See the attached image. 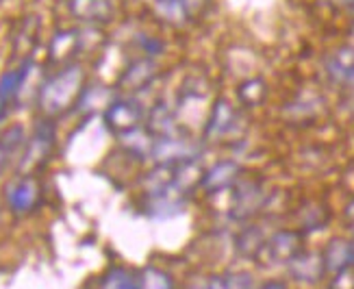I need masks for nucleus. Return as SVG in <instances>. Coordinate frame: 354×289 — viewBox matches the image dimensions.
Here are the masks:
<instances>
[{
    "label": "nucleus",
    "mask_w": 354,
    "mask_h": 289,
    "mask_svg": "<svg viewBox=\"0 0 354 289\" xmlns=\"http://www.w3.org/2000/svg\"><path fill=\"white\" fill-rule=\"evenodd\" d=\"M207 3H209V0H185V5H187V9H189V13H192V18H194L196 13L203 11Z\"/></svg>",
    "instance_id": "nucleus-24"
},
{
    "label": "nucleus",
    "mask_w": 354,
    "mask_h": 289,
    "mask_svg": "<svg viewBox=\"0 0 354 289\" xmlns=\"http://www.w3.org/2000/svg\"><path fill=\"white\" fill-rule=\"evenodd\" d=\"M87 83L85 70L79 64H66L50 79H46L37 91L39 109L46 115H61L70 111L72 106H79Z\"/></svg>",
    "instance_id": "nucleus-1"
},
{
    "label": "nucleus",
    "mask_w": 354,
    "mask_h": 289,
    "mask_svg": "<svg viewBox=\"0 0 354 289\" xmlns=\"http://www.w3.org/2000/svg\"><path fill=\"white\" fill-rule=\"evenodd\" d=\"M287 268H289V274L298 283H306V285L319 283L322 279H324V274H326L322 252H309V250H302L300 254H296L287 263Z\"/></svg>",
    "instance_id": "nucleus-12"
},
{
    "label": "nucleus",
    "mask_w": 354,
    "mask_h": 289,
    "mask_svg": "<svg viewBox=\"0 0 354 289\" xmlns=\"http://www.w3.org/2000/svg\"><path fill=\"white\" fill-rule=\"evenodd\" d=\"M261 289H287V287H285L283 283H276V281H274V283H266Z\"/></svg>",
    "instance_id": "nucleus-27"
},
{
    "label": "nucleus",
    "mask_w": 354,
    "mask_h": 289,
    "mask_svg": "<svg viewBox=\"0 0 354 289\" xmlns=\"http://www.w3.org/2000/svg\"><path fill=\"white\" fill-rule=\"evenodd\" d=\"M150 9L157 15V20L167 26H183L192 18L185 0H152Z\"/></svg>",
    "instance_id": "nucleus-17"
},
{
    "label": "nucleus",
    "mask_w": 354,
    "mask_h": 289,
    "mask_svg": "<svg viewBox=\"0 0 354 289\" xmlns=\"http://www.w3.org/2000/svg\"><path fill=\"white\" fill-rule=\"evenodd\" d=\"M326 5H333V7H352L354 9V0H324Z\"/></svg>",
    "instance_id": "nucleus-25"
},
{
    "label": "nucleus",
    "mask_w": 354,
    "mask_h": 289,
    "mask_svg": "<svg viewBox=\"0 0 354 289\" xmlns=\"http://www.w3.org/2000/svg\"><path fill=\"white\" fill-rule=\"evenodd\" d=\"M81 53V39H79V28H66L57 30L48 44V57L57 64H68V61Z\"/></svg>",
    "instance_id": "nucleus-16"
},
{
    "label": "nucleus",
    "mask_w": 354,
    "mask_h": 289,
    "mask_svg": "<svg viewBox=\"0 0 354 289\" xmlns=\"http://www.w3.org/2000/svg\"><path fill=\"white\" fill-rule=\"evenodd\" d=\"M239 178H241L239 163L233 159H222V161L213 163L211 167L205 170L200 189L207 192V194H220L226 189H233Z\"/></svg>",
    "instance_id": "nucleus-10"
},
{
    "label": "nucleus",
    "mask_w": 354,
    "mask_h": 289,
    "mask_svg": "<svg viewBox=\"0 0 354 289\" xmlns=\"http://www.w3.org/2000/svg\"><path fill=\"white\" fill-rule=\"evenodd\" d=\"M346 220H348V224L354 226V201H350V203L346 205Z\"/></svg>",
    "instance_id": "nucleus-26"
},
{
    "label": "nucleus",
    "mask_w": 354,
    "mask_h": 289,
    "mask_svg": "<svg viewBox=\"0 0 354 289\" xmlns=\"http://www.w3.org/2000/svg\"><path fill=\"white\" fill-rule=\"evenodd\" d=\"M102 118H104L106 129H109L111 133H115L120 137V135L131 133L135 129L144 127L146 111L142 109V104L137 102L133 96L127 94V96L113 98L109 104H106Z\"/></svg>",
    "instance_id": "nucleus-2"
},
{
    "label": "nucleus",
    "mask_w": 354,
    "mask_h": 289,
    "mask_svg": "<svg viewBox=\"0 0 354 289\" xmlns=\"http://www.w3.org/2000/svg\"><path fill=\"white\" fill-rule=\"evenodd\" d=\"M7 205L15 213H28L37 203H39V183L33 174H22L20 178H15L9 183V187L5 192Z\"/></svg>",
    "instance_id": "nucleus-11"
},
{
    "label": "nucleus",
    "mask_w": 354,
    "mask_h": 289,
    "mask_svg": "<svg viewBox=\"0 0 354 289\" xmlns=\"http://www.w3.org/2000/svg\"><path fill=\"white\" fill-rule=\"evenodd\" d=\"M207 289H254V285L250 274L228 272V274H220V277H213Z\"/></svg>",
    "instance_id": "nucleus-20"
},
{
    "label": "nucleus",
    "mask_w": 354,
    "mask_h": 289,
    "mask_svg": "<svg viewBox=\"0 0 354 289\" xmlns=\"http://www.w3.org/2000/svg\"><path fill=\"white\" fill-rule=\"evenodd\" d=\"M53 146H55V129L50 122H44L35 129V133L30 135V140L26 142V150H24V157H22V172L24 174H30L33 170L41 163L48 161L50 152H53Z\"/></svg>",
    "instance_id": "nucleus-5"
},
{
    "label": "nucleus",
    "mask_w": 354,
    "mask_h": 289,
    "mask_svg": "<svg viewBox=\"0 0 354 289\" xmlns=\"http://www.w3.org/2000/svg\"><path fill=\"white\" fill-rule=\"evenodd\" d=\"M140 289H176L170 274H165L159 268H146L140 277Z\"/></svg>",
    "instance_id": "nucleus-21"
},
{
    "label": "nucleus",
    "mask_w": 354,
    "mask_h": 289,
    "mask_svg": "<svg viewBox=\"0 0 354 289\" xmlns=\"http://www.w3.org/2000/svg\"><path fill=\"white\" fill-rule=\"evenodd\" d=\"M350 241H352V248H354V237H352V239H350Z\"/></svg>",
    "instance_id": "nucleus-28"
},
{
    "label": "nucleus",
    "mask_w": 354,
    "mask_h": 289,
    "mask_svg": "<svg viewBox=\"0 0 354 289\" xmlns=\"http://www.w3.org/2000/svg\"><path fill=\"white\" fill-rule=\"evenodd\" d=\"M326 74L335 83L354 85V46H342L326 57Z\"/></svg>",
    "instance_id": "nucleus-14"
},
{
    "label": "nucleus",
    "mask_w": 354,
    "mask_h": 289,
    "mask_svg": "<svg viewBox=\"0 0 354 289\" xmlns=\"http://www.w3.org/2000/svg\"><path fill=\"white\" fill-rule=\"evenodd\" d=\"M322 259H324L326 274H337L342 270L354 268V248L352 241L335 237L326 243V248L322 250Z\"/></svg>",
    "instance_id": "nucleus-15"
},
{
    "label": "nucleus",
    "mask_w": 354,
    "mask_h": 289,
    "mask_svg": "<svg viewBox=\"0 0 354 289\" xmlns=\"http://www.w3.org/2000/svg\"><path fill=\"white\" fill-rule=\"evenodd\" d=\"M70 15L81 26H104L113 20V0H68Z\"/></svg>",
    "instance_id": "nucleus-7"
},
{
    "label": "nucleus",
    "mask_w": 354,
    "mask_h": 289,
    "mask_svg": "<svg viewBox=\"0 0 354 289\" xmlns=\"http://www.w3.org/2000/svg\"><path fill=\"white\" fill-rule=\"evenodd\" d=\"M0 146L7 152V155H13L20 146H24V131L22 127H11L7 129L3 135H0Z\"/></svg>",
    "instance_id": "nucleus-22"
},
{
    "label": "nucleus",
    "mask_w": 354,
    "mask_h": 289,
    "mask_svg": "<svg viewBox=\"0 0 354 289\" xmlns=\"http://www.w3.org/2000/svg\"><path fill=\"white\" fill-rule=\"evenodd\" d=\"M328 289H354V268H348V270L333 274Z\"/></svg>",
    "instance_id": "nucleus-23"
},
{
    "label": "nucleus",
    "mask_w": 354,
    "mask_h": 289,
    "mask_svg": "<svg viewBox=\"0 0 354 289\" xmlns=\"http://www.w3.org/2000/svg\"><path fill=\"white\" fill-rule=\"evenodd\" d=\"M233 189H235V196H233V209H230V218L233 220H239V222L250 220L266 203V194H263V187H261V183L239 178Z\"/></svg>",
    "instance_id": "nucleus-6"
},
{
    "label": "nucleus",
    "mask_w": 354,
    "mask_h": 289,
    "mask_svg": "<svg viewBox=\"0 0 354 289\" xmlns=\"http://www.w3.org/2000/svg\"><path fill=\"white\" fill-rule=\"evenodd\" d=\"M268 98V83L261 79V76H250L237 85V100L243 106H259L263 104V100Z\"/></svg>",
    "instance_id": "nucleus-18"
},
{
    "label": "nucleus",
    "mask_w": 354,
    "mask_h": 289,
    "mask_svg": "<svg viewBox=\"0 0 354 289\" xmlns=\"http://www.w3.org/2000/svg\"><path fill=\"white\" fill-rule=\"evenodd\" d=\"M266 246V237L261 235V231L257 226H248L239 233V237L235 239V248L239 250V254L243 257H259L261 250Z\"/></svg>",
    "instance_id": "nucleus-19"
},
{
    "label": "nucleus",
    "mask_w": 354,
    "mask_h": 289,
    "mask_svg": "<svg viewBox=\"0 0 354 289\" xmlns=\"http://www.w3.org/2000/svg\"><path fill=\"white\" fill-rule=\"evenodd\" d=\"M304 250L302 246V233L298 231H279L266 239V246L261 254L270 259V263H289L296 254ZM259 254V257H261Z\"/></svg>",
    "instance_id": "nucleus-9"
},
{
    "label": "nucleus",
    "mask_w": 354,
    "mask_h": 289,
    "mask_svg": "<svg viewBox=\"0 0 354 289\" xmlns=\"http://www.w3.org/2000/svg\"><path fill=\"white\" fill-rule=\"evenodd\" d=\"M150 159L155 163L165 165H178L189 159H200V146L187 137H165V140H155V148H152Z\"/></svg>",
    "instance_id": "nucleus-4"
},
{
    "label": "nucleus",
    "mask_w": 354,
    "mask_h": 289,
    "mask_svg": "<svg viewBox=\"0 0 354 289\" xmlns=\"http://www.w3.org/2000/svg\"><path fill=\"white\" fill-rule=\"evenodd\" d=\"M157 79H159L157 59L142 55V57L133 59L131 64L122 70L120 79H118V87L124 91V94L133 96V94H140V91L148 89Z\"/></svg>",
    "instance_id": "nucleus-3"
},
{
    "label": "nucleus",
    "mask_w": 354,
    "mask_h": 289,
    "mask_svg": "<svg viewBox=\"0 0 354 289\" xmlns=\"http://www.w3.org/2000/svg\"><path fill=\"white\" fill-rule=\"evenodd\" d=\"M237 124V111L226 98H218L211 104V111L205 122V140L207 142H220L235 129Z\"/></svg>",
    "instance_id": "nucleus-8"
},
{
    "label": "nucleus",
    "mask_w": 354,
    "mask_h": 289,
    "mask_svg": "<svg viewBox=\"0 0 354 289\" xmlns=\"http://www.w3.org/2000/svg\"><path fill=\"white\" fill-rule=\"evenodd\" d=\"M144 127L155 140H165V137L178 135V115L172 106H167L165 102H157L152 109L146 113Z\"/></svg>",
    "instance_id": "nucleus-13"
}]
</instances>
